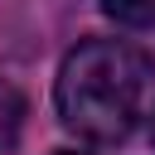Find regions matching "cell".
<instances>
[{
	"label": "cell",
	"mask_w": 155,
	"mask_h": 155,
	"mask_svg": "<svg viewBox=\"0 0 155 155\" xmlns=\"http://www.w3.org/2000/svg\"><path fill=\"white\" fill-rule=\"evenodd\" d=\"M145 97V58L121 39H87L58 68V116L73 136L111 145L126 140Z\"/></svg>",
	"instance_id": "6da1fadb"
},
{
	"label": "cell",
	"mask_w": 155,
	"mask_h": 155,
	"mask_svg": "<svg viewBox=\"0 0 155 155\" xmlns=\"http://www.w3.org/2000/svg\"><path fill=\"white\" fill-rule=\"evenodd\" d=\"M19 126H24V97H19L15 82L0 78V145H15Z\"/></svg>",
	"instance_id": "7a4b0ae2"
},
{
	"label": "cell",
	"mask_w": 155,
	"mask_h": 155,
	"mask_svg": "<svg viewBox=\"0 0 155 155\" xmlns=\"http://www.w3.org/2000/svg\"><path fill=\"white\" fill-rule=\"evenodd\" d=\"M102 10L126 29H150L155 24V0H102Z\"/></svg>",
	"instance_id": "3957f363"
},
{
	"label": "cell",
	"mask_w": 155,
	"mask_h": 155,
	"mask_svg": "<svg viewBox=\"0 0 155 155\" xmlns=\"http://www.w3.org/2000/svg\"><path fill=\"white\" fill-rule=\"evenodd\" d=\"M150 140H155V116H150Z\"/></svg>",
	"instance_id": "277c9868"
},
{
	"label": "cell",
	"mask_w": 155,
	"mask_h": 155,
	"mask_svg": "<svg viewBox=\"0 0 155 155\" xmlns=\"http://www.w3.org/2000/svg\"><path fill=\"white\" fill-rule=\"evenodd\" d=\"M58 155H78V150H58Z\"/></svg>",
	"instance_id": "5b68a950"
}]
</instances>
